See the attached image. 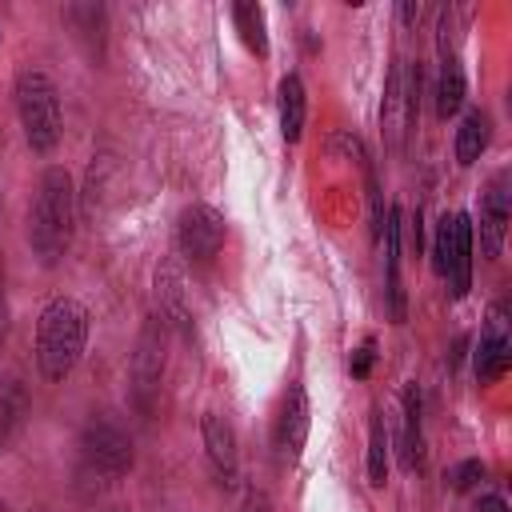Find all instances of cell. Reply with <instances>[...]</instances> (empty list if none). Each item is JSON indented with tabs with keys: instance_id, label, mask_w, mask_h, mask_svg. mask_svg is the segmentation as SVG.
I'll use <instances>...</instances> for the list:
<instances>
[{
	"instance_id": "9c48e42d",
	"label": "cell",
	"mask_w": 512,
	"mask_h": 512,
	"mask_svg": "<svg viewBox=\"0 0 512 512\" xmlns=\"http://www.w3.org/2000/svg\"><path fill=\"white\" fill-rule=\"evenodd\" d=\"M160 376H164V316H148L136 336V352H132V392L144 412H152L156 404Z\"/></svg>"
},
{
	"instance_id": "9a60e30c",
	"label": "cell",
	"mask_w": 512,
	"mask_h": 512,
	"mask_svg": "<svg viewBox=\"0 0 512 512\" xmlns=\"http://www.w3.org/2000/svg\"><path fill=\"white\" fill-rule=\"evenodd\" d=\"M396 448H400L404 472H420L424 468V404H420V388L416 384H408L400 392V436H396Z\"/></svg>"
},
{
	"instance_id": "603a6c76",
	"label": "cell",
	"mask_w": 512,
	"mask_h": 512,
	"mask_svg": "<svg viewBox=\"0 0 512 512\" xmlns=\"http://www.w3.org/2000/svg\"><path fill=\"white\" fill-rule=\"evenodd\" d=\"M484 480V464L480 460H460L452 472H448V484L456 488V492H468V488H476Z\"/></svg>"
},
{
	"instance_id": "e0dca14e",
	"label": "cell",
	"mask_w": 512,
	"mask_h": 512,
	"mask_svg": "<svg viewBox=\"0 0 512 512\" xmlns=\"http://www.w3.org/2000/svg\"><path fill=\"white\" fill-rule=\"evenodd\" d=\"M492 144V116L484 108H468L456 124V140H452V152H456V164L460 168H472Z\"/></svg>"
},
{
	"instance_id": "83f0119b",
	"label": "cell",
	"mask_w": 512,
	"mask_h": 512,
	"mask_svg": "<svg viewBox=\"0 0 512 512\" xmlns=\"http://www.w3.org/2000/svg\"><path fill=\"white\" fill-rule=\"evenodd\" d=\"M96 512H124V508H96Z\"/></svg>"
},
{
	"instance_id": "7402d4cb",
	"label": "cell",
	"mask_w": 512,
	"mask_h": 512,
	"mask_svg": "<svg viewBox=\"0 0 512 512\" xmlns=\"http://www.w3.org/2000/svg\"><path fill=\"white\" fill-rule=\"evenodd\" d=\"M372 364H376V336H364V340L352 348V356H348V372H352L356 380H368V376H372Z\"/></svg>"
},
{
	"instance_id": "8992f818",
	"label": "cell",
	"mask_w": 512,
	"mask_h": 512,
	"mask_svg": "<svg viewBox=\"0 0 512 512\" xmlns=\"http://www.w3.org/2000/svg\"><path fill=\"white\" fill-rule=\"evenodd\" d=\"M416 108H420V64L396 60L388 68L384 100H380V132H384L392 152H400L408 144L412 124H416Z\"/></svg>"
},
{
	"instance_id": "7c38bea8",
	"label": "cell",
	"mask_w": 512,
	"mask_h": 512,
	"mask_svg": "<svg viewBox=\"0 0 512 512\" xmlns=\"http://www.w3.org/2000/svg\"><path fill=\"white\" fill-rule=\"evenodd\" d=\"M452 16L448 8L440 12V36H436V56H440V68H436V116L448 120L464 108V96H468V80H464V68H460V52L452 44Z\"/></svg>"
},
{
	"instance_id": "d6986e66",
	"label": "cell",
	"mask_w": 512,
	"mask_h": 512,
	"mask_svg": "<svg viewBox=\"0 0 512 512\" xmlns=\"http://www.w3.org/2000/svg\"><path fill=\"white\" fill-rule=\"evenodd\" d=\"M232 24H236V32H240V40H244L248 52L268 56V20H264V8L260 4H252V0L232 4Z\"/></svg>"
},
{
	"instance_id": "ba28073f",
	"label": "cell",
	"mask_w": 512,
	"mask_h": 512,
	"mask_svg": "<svg viewBox=\"0 0 512 512\" xmlns=\"http://www.w3.org/2000/svg\"><path fill=\"white\" fill-rule=\"evenodd\" d=\"M308 428H312V404H308V392L300 380H288L284 396H280V408L272 416V448L280 460H300L304 444H308Z\"/></svg>"
},
{
	"instance_id": "2e32d148",
	"label": "cell",
	"mask_w": 512,
	"mask_h": 512,
	"mask_svg": "<svg viewBox=\"0 0 512 512\" xmlns=\"http://www.w3.org/2000/svg\"><path fill=\"white\" fill-rule=\"evenodd\" d=\"M276 116H280L284 144H296L304 136V120H308V92H304L300 72L280 76V84H276Z\"/></svg>"
},
{
	"instance_id": "484cf974",
	"label": "cell",
	"mask_w": 512,
	"mask_h": 512,
	"mask_svg": "<svg viewBox=\"0 0 512 512\" xmlns=\"http://www.w3.org/2000/svg\"><path fill=\"white\" fill-rule=\"evenodd\" d=\"M480 512H508V504H504L500 496H484V500H480Z\"/></svg>"
},
{
	"instance_id": "30bf717a",
	"label": "cell",
	"mask_w": 512,
	"mask_h": 512,
	"mask_svg": "<svg viewBox=\"0 0 512 512\" xmlns=\"http://www.w3.org/2000/svg\"><path fill=\"white\" fill-rule=\"evenodd\" d=\"M508 220H512V180H508V168H500L480 192V256L484 260H500Z\"/></svg>"
},
{
	"instance_id": "8fae6325",
	"label": "cell",
	"mask_w": 512,
	"mask_h": 512,
	"mask_svg": "<svg viewBox=\"0 0 512 512\" xmlns=\"http://www.w3.org/2000/svg\"><path fill=\"white\" fill-rule=\"evenodd\" d=\"M508 368H512L508 312H504V304H492L488 308V320L480 328L476 352H472V372H476V384H496V380H504Z\"/></svg>"
},
{
	"instance_id": "5bb4252c",
	"label": "cell",
	"mask_w": 512,
	"mask_h": 512,
	"mask_svg": "<svg viewBox=\"0 0 512 512\" xmlns=\"http://www.w3.org/2000/svg\"><path fill=\"white\" fill-rule=\"evenodd\" d=\"M400 236H404L400 208L388 204V216H384V228H380V244H384V300H388L392 324L408 320V296H404V280H400Z\"/></svg>"
},
{
	"instance_id": "7a4b0ae2",
	"label": "cell",
	"mask_w": 512,
	"mask_h": 512,
	"mask_svg": "<svg viewBox=\"0 0 512 512\" xmlns=\"http://www.w3.org/2000/svg\"><path fill=\"white\" fill-rule=\"evenodd\" d=\"M88 332H92L88 304L76 296H52L36 320V372H40V380L64 384L88 348Z\"/></svg>"
},
{
	"instance_id": "ffe728a7",
	"label": "cell",
	"mask_w": 512,
	"mask_h": 512,
	"mask_svg": "<svg viewBox=\"0 0 512 512\" xmlns=\"http://www.w3.org/2000/svg\"><path fill=\"white\" fill-rule=\"evenodd\" d=\"M388 424H384V412L380 408H372V420H368V460H364V468H368V484L372 488H384L388 484Z\"/></svg>"
},
{
	"instance_id": "277c9868",
	"label": "cell",
	"mask_w": 512,
	"mask_h": 512,
	"mask_svg": "<svg viewBox=\"0 0 512 512\" xmlns=\"http://www.w3.org/2000/svg\"><path fill=\"white\" fill-rule=\"evenodd\" d=\"M132 436L108 420V416H92L80 432V468L76 476L88 484V488H112L116 480H124L132 472Z\"/></svg>"
},
{
	"instance_id": "3957f363",
	"label": "cell",
	"mask_w": 512,
	"mask_h": 512,
	"mask_svg": "<svg viewBox=\"0 0 512 512\" xmlns=\"http://www.w3.org/2000/svg\"><path fill=\"white\" fill-rule=\"evenodd\" d=\"M16 116L24 128V140L36 156L56 152L60 136H64V108H60V88L48 72L40 68H24L16 76Z\"/></svg>"
},
{
	"instance_id": "52a82bcc",
	"label": "cell",
	"mask_w": 512,
	"mask_h": 512,
	"mask_svg": "<svg viewBox=\"0 0 512 512\" xmlns=\"http://www.w3.org/2000/svg\"><path fill=\"white\" fill-rule=\"evenodd\" d=\"M224 240H228V220H224L220 208H212V204H188L180 212V220H176V248H180L184 260L208 264V260L220 256Z\"/></svg>"
},
{
	"instance_id": "4fadbf2b",
	"label": "cell",
	"mask_w": 512,
	"mask_h": 512,
	"mask_svg": "<svg viewBox=\"0 0 512 512\" xmlns=\"http://www.w3.org/2000/svg\"><path fill=\"white\" fill-rule=\"evenodd\" d=\"M200 440H204V460L212 468V480L232 488L240 476V444H236L232 420L220 412H204L200 416Z\"/></svg>"
},
{
	"instance_id": "5b68a950",
	"label": "cell",
	"mask_w": 512,
	"mask_h": 512,
	"mask_svg": "<svg viewBox=\"0 0 512 512\" xmlns=\"http://www.w3.org/2000/svg\"><path fill=\"white\" fill-rule=\"evenodd\" d=\"M472 240H476V224L468 212H444L436 220L432 264H436L440 280L448 284L452 300H464L472 288Z\"/></svg>"
},
{
	"instance_id": "d4e9b609",
	"label": "cell",
	"mask_w": 512,
	"mask_h": 512,
	"mask_svg": "<svg viewBox=\"0 0 512 512\" xmlns=\"http://www.w3.org/2000/svg\"><path fill=\"white\" fill-rule=\"evenodd\" d=\"M8 340V288H4V252H0V348Z\"/></svg>"
},
{
	"instance_id": "6da1fadb",
	"label": "cell",
	"mask_w": 512,
	"mask_h": 512,
	"mask_svg": "<svg viewBox=\"0 0 512 512\" xmlns=\"http://www.w3.org/2000/svg\"><path fill=\"white\" fill-rule=\"evenodd\" d=\"M76 236V184L64 164H48L28 204V244L44 268H56Z\"/></svg>"
},
{
	"instance_id": "44dd1931",
	"label": "cell",
	"mask_w": 512,
	"mask_h": 512,
	"mask_svg": "<svg viewBox=\"0 0 512 512\" xmlns=\"http://www.w3.org/2000/svg\"><path fill=\"white\" fill-rule=\"evenodd\" d=\"M156 300H160V316H172V320H188V308H184V280H180V268L176 264H164L156 268Z\"/></svg>"
},
{
	"instance_id": "f1b7e54d",
	"label": "cell",
	"mask_w": 512,
	"mask_h": 512,
	"mask_svg": "<svg viewBox=\"0 0 512 512\" xmlns=\"http://www.w3.org/2000/svg\"><path fill=\"white\" fill-rule=\"evenodd\" d=\"M0 512H8V508H4V500H0Z\"/></svg>"
},
{
	"instance_id": "f546056e",
	"label": "cell",
	"mask_w": 512,
	"mask_h": 512,
	"mask_svg": "<svg viewBox=\"0 0 512 512\" xmlns=\"http://www.w3.org/2000/svg\"><path fill=\"white\" fill-rule=\"evenodd\" d=\"M28 512H36V508H28Z\"/></svg>"
},
{
	"instance_id": "4316f807",
	"label": "cell",
	"mask_w": 512,
	"mask_h": 512,
	"mask_svg": "<svg viewBox=\"0 0 512 512\" xmlns=\"http://www.w3.org/2000/svg\"><path fill=\"white\" fill-rule=\"evenodd\" d=\"M400 20H404V24L420 20V4H400Z\"/></svg>"
},
{
	"instance_id": "ac0fdd59",
	"label": "cell",
	"mask_w": 512,
	"mask_h": 512,
	"mask_svg": "<svg viewBox=\"0 0 512 512\" xmlns=\"http://www.w3.org/2000/svg\"><path fill=\"white\" fill-rule=\"evenodd\" d=\"M28 416V388L16 376H0V456L12 448Z\"/></svg>"
},
{
	"instance_id": "cb8c5ba5",
	"label": "cell",
	"mask_w": 512,
	"mask_h": 512,
	"mask_svg": "<svg viewBox=\"0 0 512 512\" xmlns=\"http://www.w3.org/2000/svg\"><path fill=\"white\" fill-rule=\"evenodd\" d=\"M240 512H276V504H272V496H268V492L252 488V492H244V500H240Z\"/></svg>"
}]
</instances>
